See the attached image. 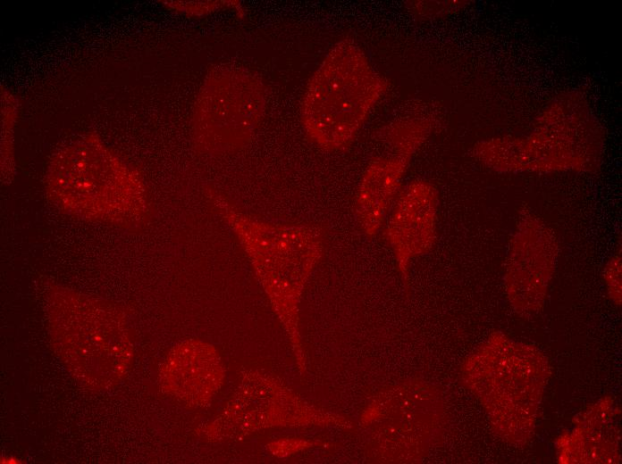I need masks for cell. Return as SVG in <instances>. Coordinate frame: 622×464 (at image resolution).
Returning a JSON list of instances; mask_svg holds the SVG:
<instances>
[{
  "label": "cell",
  "instance_id": "1",
  "mask_svg": "<svg viewBox=\"0 0 622 464\" xmlns=\"http://www.w3.org/2000/svg\"><path fill=\"white\" fill-rule=\"evenodd\" d=\"M386 87L359 46L339 41L306 86L300 117L307 137L326 151L348 148Z\"/></svg>",
  "mask_w": 622,
  "mask_h": 464
},
{
  "label": "cell",
  "instance_id": "2",
  "mask_svg": "<svg viewBox=\"0 0 622 464\" xmlns=\"http://www.w3.org/2000/svg\"><path fill=\"white\" fill-rule=\"evenodd\" d=\"M212 202L250 259L280 319L295 331L304 285L324 253L323 228L262 220L242 212L220 195H214Z\"/></svg>",
  "mask_w": 622,
  "mask_h": 464
},
{
  "label": "cell",
  "instance_id": "3",
  "mask_svg": "<svg viewBox=\"0 0 622 464\" xmlns=\"http://www.w3.org/2000/svg\"><path fill=\"white\" fill-rule=\"evenodd\" d=\"M265 109V86L260 78L241 66H217L196 101L197 146L212 154L238 152L250 142Z\"/></svg>",
  "mask_w": 622,
  "mask_h": 464
},
{
  "label": "cell",
  "instance_id": "4",
  "mask_svg": "<svg viewBox=\"0 0 622 464\" xmlns=\"http://www.w3.org/2000/svg\"><path fill=\"white\" fill-rule=\"evenodd\" d=\"M89 302L87 323L66 316L53 325L55 344L69 369L84 385L105 388L126 374L131 355L127 328L118 317Z\"/></svg>",
  "mask_w": 622,
  "mask_h": 464
},
{
  "label": "cell",
  "instance_id": "5",
  "mask_svg": "<svg viewBox=\"0 0 622 464\" xmlns=\"http://www.w3.org/2000/svg\"><path fill=\"white\" fill-rule=\"evenodd\" d=\"M438 196L427 181L414 180L400 190L383 230L399 269L406 276L411 259L429 252L436 241Z\"/></svg>",
  "mask_w": 622,
  "mask_h": 464
},
{
  "label": "cell",
  "instance_id": "6",
  "mask_svg": "<svg viewBox=\"0 0 622 464\" xmlns=\"http://www.w3.org/2000/svg\"><path fill=\"white\" fill-rule=\"evenodd\" d=\"M411 158L393 152L391 155L374 157L367 165L354 203L357 222L366 236H374L384 224L401 190Z\"/></svg>",
  "mask_w": 622,
  "mask_h": 464
},
{
  "label": "cell",
  "instance_id": "7",
  "mask_svg": "<svg viewBox=\"0 0 622 464\" xmlns=\"http://www.w3.org/2000/svg\"><path fill=\"white\" fill-rule=\"evenodd\" d=\"M427 133L428 128L422 122L402 120L384 127L379 131L378 138L393 152L413 156Z\"/></svg>",
  "mask_w": 622,
  "mask_h": 464
}]
</instances>
